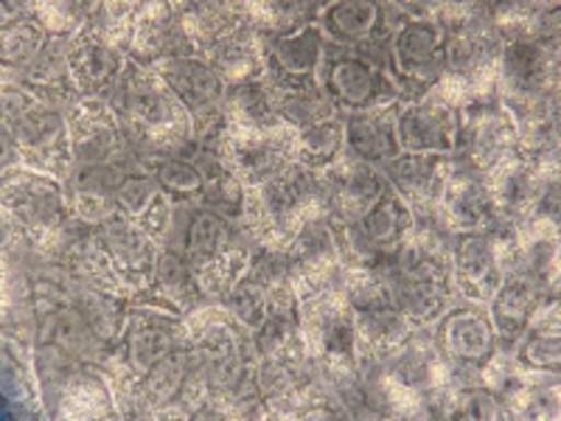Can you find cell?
I'll list each match as a JSON object with an SVG mask.
<instances>
[{
  "mask_svg": "<svg viewBox=\"0 0 561 421\" xmlns=\"http://www.w3.org/2000/svg\"><path fill=\"white\" fill-rule=\"evenodd\" d=\"M443 346L459 362L481 363L493 350L490 323L476 311H455L443 326Z\"/></svg>",
  "mask_w": 561,
  "mask_h": 421,
  "instance_id": "obj_1",
  "label": "cell"
},
{
  "mask_svg": "<svg viewBox=\"0 0 561 421\" xmlns=\"http://www.w3.org/2000/svg\"><path fill=\"white\" fill-rule=\"evenodd\" d=\"M459 272L467 286L474 293L490 295L494 281V260L486 239L481 236H469L460 242Z\"/></svg>",
  "mask_w": 561,
  "mask_h": 421,
  "instance_id": "obj_2",
  "label": "cell"
},
{
  "mask_svg": "<svg viewBox=\"0 0 561 421\" xmlns=\"http://www.w3.org/2000/svg\"><path fill=\"white\" fill-rule=\"evenodd\" d=\"M402 136L412 150L448 148L447 127L433 109H412L403 116Z\"/></svg>",
  "mask_w": 561,
  "mask_h": 421,
  "instance_id": "obj_3",
  "label": "cell"
},
{
  "mask_svg": "<svg viewBox=\"0 0 561 421\" xmlns=\"http://www.w3.org/2000/svg\"><path fill=\"white\" fill-rule=\"evenodd\" d=\"M443 293L445 286L438 269L432 263H420L408 284V303L411 310L420 318L432 317L442 308Z\"/></svg>",
  "mask_w": 561,
  "mask_h": 421,
  "instance_id": "obj_4",
  "label": "cell"
},
{
  "mask_svg": "<svg viewBox=\"0 0 561 421\" xmlns=\"http://www.w3.org/2000/svg\"><path fill=\"white\" fill-rule=\"evenodd\" d=\"M530 306H533V289L529 284L524 281H512L506 284L494 306L500 329H503L505 334H518L526 326Z\"/></svg>",
  "mask_w": 561,
  "mask_h": 421,
  "instance_id": "obj_5",
  "label": "cell"
},
{
  "mask_svg": "<svg viewBox=\"0 0 561 421\" xmlns=\"http://www.w3.org/2000/svg\"><path fill=\"white\" fill-rule=\"evenodd\" d=\"M436 50H438V33L432 24H411L400 35V59L403 68L411 71L426 69L435 60Z\"/></svg>",
  "mask_w": 561,
  "mask_h": 421,
  "instance_id": "obj_6",
  "label": "cell"
},
{
  "mask_svg": "<svg viewBox=\"0 0 561 421\" xmlns=\"http://www.w3.org/2000/svg\"><path fill=\"white\" fill-rule=\"evenodd\" d=\"M399 178L403 186L409 190L426 193L432 187L433 178H435V162H432V159H424V157L403 160L400 163Z\"/></svg>",
  "mask_w": 561,
  "mask_h": 421,
  "instance_id": "obj_7",
  "label": "cell"
},
{
  "mask_svg": "<svg viewBox=\"0 0 561 421\" xmlns=\"http://www.w3.org/2000/svg\"><path fill=\"white\" fill-rule=\"evenodd\" d=\"M450 207L457 219L476 223L486 208V200L482 196V191L479 187L467 184V186L460 187L459 193H455Z\"/></svg>",
  "mask_w": 561,
  "mask_h": 421,
  "instance_id": "obj_8",
  "label": "cell"
},
{
  "mask_svg": "<svg viewBox=\"0 0 561 421\" xmlns=\"http://www.w3.org/2000/svg\"><path fill=\"white\" fill-rule=\"evenodd\" d=\"M560 360L558 339H536L527 346V362L538 366L554 365Z\"/></svg>",
  "mask_w": 561,
  "mask_h": 421,
  "instance_id": "obj_9",
  "label": "cell"
}]
</instances>
